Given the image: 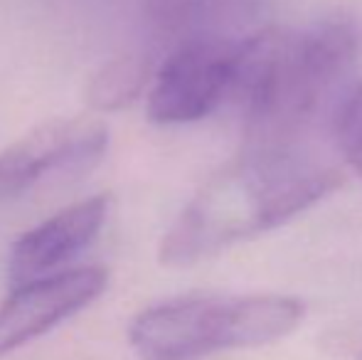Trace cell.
<instances>
[{"label":"cell","instance_id":"3957f363","mask_svg":"<svg viewBox=\"0 0 362 360\" xmlns=\"http://www.w3.org/2000/svg\"><path fill=\"white\" fill-rule=\"evenodd\" d=\"M303 316V301L281 294L182 296L141 311L129 343L141 360H202L281 341Z\"/></svg>","mask_w":362,"mask_h":360},{"label":"cell","instance_id":"5b68a950","mask_svg":"<svg viewBox=\"0 0 362 360\" xmlns=\"http://www.w3.org/2000/svg\"><path fill=\"white\" fill-rule=\"evenodd\" d=\"M109 144V131L94 119H59L35 129L0 151V200L18 197L57 170L94 166Z\"/></svg>","mask_w":362,"mask_h":360},{"label":"cell","instance_id":"6da1fadb","mask_svg":"<svg viewBox=\"0 0 362 360\" xmlns=\"http://www.w3.org/2000/svg\"><path fill=\"white\" fill-rule=\"evenodd\" d=\"M340 182L338 170L298 151H244L177 215L158 257L165 267L215 257L300 215Z\"/></svg>","mask_w":362,"mask_h":360},{"label":"cell","instance_id":"8992f818","mask_svg":"<svg viewBox=\"0 0 362 360\" xmlns=\"http://www.w3.org/2000/svg\"><path fill=\"white\" fill-rule=\"evenodd\" d=\"M106 286L109 272L101 267L59 272L15 286V291L0 303V358L28 346L59 326L64 318L86 308L106 291Z\"/></svg>","mask_w":362,"mask_h":360},{"label":"cell","instance_id":"277c9868","mask_svg":"<svg viewBox=\"0 0 362 360\" xmlns=\"http://www.w3.org/2000/svg\"><path fill=\"white\" fill-rule=\"evenodd\" d=\"M239 47L224 37H192L163 62L148 94V119L190 124L217 109L237 84Z\"/></svg>","mask_w":362,"mask_h":360},{"label":"cell","instance_id":"7a4b0ae2","mask_svg":"<svg viewBox=\"0 0 362 360\" xmlns=\"http://www.w3.org/2000/svg\"><path fill=\"white\" fill-rule=\"evenodd\" d=\"M350 25L323 23L300 33L264 30L239 47L232 96L247 121L244 151H296L340 79L353 67Z\"/></svg>","mask_w":362,"mask_h":360},{"label":"cell","instance_id":"9c48e42d","mask_svg":"<svg viewBox=\"0 0 362 360\" xmlns=\"http://www.w3.org/2000/svg\"><path fill=\"white\" fill-rule=\"evenodd\" d=\"M335 139L350 168L362 175V82L345 94L335 111Z\"/></svg>","mask_w":362,"mask_h":360},{"label":"cell","instance_id":"52a82bcc","mask_svg":"<svg viewBox=\"0 0 362 360\" xmlns=\"http://www.w3.org/2000/svg\"><path fill=\"white\" fill-rule=\"evenodd\" d=\"M106 212L109 197L96 195L64 207L42 225L25 232L10 250L8 277L13 286L52 277L54 269L74 260L96 240L106 222Z\"/></svg>","mask_w":362,"mask_h":360},{"label":"cell","instance_id":"ba28073f","mask_svg":"<svg viewBox=\"0 0 362 360\" xmlns=\"http://www.w3.org/2000/svg\"><path fill=\"white\" fill-rule=\"evenodd\" d=\"M153 62L146 54H124L106 62L86 87V104L94 111H119L144 91Z\"/></svg>","mask_w":362,"mask_h":360}]
</instances>
